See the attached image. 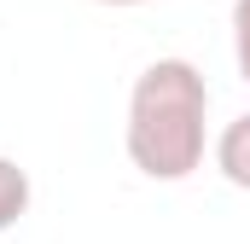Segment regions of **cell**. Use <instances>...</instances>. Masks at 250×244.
<instances>
[{
    "mask_svg": "<svg viewBox=\"0 0 250 244\" xmlns=\"http://www.w3.org/2000/svg\"><path fill=\"white\" fill-rule=\"evenodd\" d=\"M93 6H146V0H93Z\"/></svg>",
    "mask_w": 250,
    "mask_h": 244,
    "instance_id": "5b68a950",
    "label": "cell"
},
{
    "mask_svg": "<svg viewBox=\"0 0 250 244\" xmlns=\"http://www.w3.org/2000/svg\"><path fill=\"white\" fill-rule=\"evenodd\" d=\"M128 163L146 181H187L204 169L209 151V81L192 59H157L128 87V122H123Z\"/></svg>",
    "mask_w": 250,
    "mask_h": 244,
    "instance_id": "6da1fadb",
    "label": "cell"
},
{
    "mask_svg": "<svg viewBox=\"0 0 250 244\" xmlns=\"http://www.w3.org/2000/svg\"><path fill=\"white\" fill-rule=\"evenodd\" d=\"M233 64L250 87V0H233Z\"/></svg>",
    "mask_w": 250,
    "mask_h": 244,
    "instance_id": "277c9868",
    "label": "cell"
},
{
    "mask_svg": "<svg viewBox=\"0 0 250 244\" xmlns=\"http://www.w3.org/2000/svg\"><path fill=\"white\" fill-rule=\"evenodd\" d=\"M209 157H215V169H221V181H227V186L250 192V111H239V117L215 134Z\"/></svg>",
    "mask_w": 250,
    "mask_h": 244,
    "instance_id": "7a4b0ae2",
    "label": "cell"
},
{
    "mask_svg": "<svg viewBox=\"0 0 250 244\" xmlns=\"http://www.w3.org/2000/svg\"><path fill=\"white\" fill-rule=\"evenodd\" d=\"M29 198H35L29 169H23L18 157H0V233H12V227L29 215Z\"/></svg>",
    "mask_w": 250,
    "mask_h": 244,
    "instance_id": "3957f363",
    "label": "cell"
}]
</instances>
